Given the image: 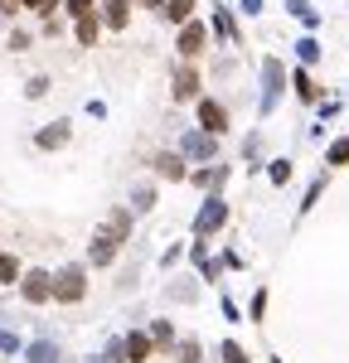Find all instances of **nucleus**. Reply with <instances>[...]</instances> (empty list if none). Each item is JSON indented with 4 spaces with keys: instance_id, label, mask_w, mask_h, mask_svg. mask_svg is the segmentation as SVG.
Instances as JSON below:
<instances>
[{
    "instance_id": "1",
    "label": "nucleus",
    "mask_w": 349,
    "mask_h": 363,
    "mask_svg": "<svg viewBox=\"0 0 349 363\" xmlns=\"http://www.w3.org/2000/svg\"><path fill=\"white\" fill-rule=\"evenodd\" d=\"M126 238H131V208H112V213H107V223H102V228L93 233V242H88L93 267H107Z\"/></svg>"
},
{
    "instance_id": "2",
    "label": "nucleus",
    "mask_w": 349,
    "mask_h": 363,
    "mask_svg": "<svg viewBox=\"0 0 349 363\" xmlns=\"http://www.w3.org/2000/svg\"><path fill=\"white\" fill-rule=\"evenodd\" d=\"M88 295V272L83 267H63V272L54 276V295L49 300H59V305H78Z\"/></svg>"
},
{
    "instance_id": "3",
    "label": "nucleus",
    "mask_w": 349,
    "mask_h": 363,
    "mask_svg": "<svg viewBox=\"0 0 349 363\" xmlns=\"http://www.w3.org/2000/svg\"><path fill=\"white\" fill-rule=\"evenodd\" d=\"M281 92H286V63H281V59H267V63H262V116L277 107Z\"/></svg>"
},
{
    "instance_id": "4",
    "label": "nucleus",
    "mask_w": 349,
    "mask_h": 363,
    "mask_svg": "<svg viewBox=\"0 0 349 363\" xmlns=\"http://www.w3.org/2000/svg\"><path fill=\"white\" fill-rule=\"evenodd\" d=\"M224 218H228V203H224L219 194H209V203L194 213V238H209V233H219V228H224Z\"/></svg>"
},
{
    "instance_id": "5",
    "label": "nucleus",
    "mask_w": 349,
    "mask_h": 363,
    "mask_svg": "<svg viewBox=\"0 0 349 363\" xmlns=\"http://www.w3.org/2000/svg\"><path fill=\"white\" fill-rule=\"evenodd\" d=\"M199 126H204V136H224L228 131V111H224V102H214V97H204L199 102Z\"/></svg>"
},
{
    "instance_id": "6",
    "label": "nucleus",
    "mask_w": 349,
    "mask_h": 363,
    "mask_svg": "<svg viewBox=\"0 0 349 363\" xmlns=\"http://www.w3.org/2000/svg\"><path fill=\"white\" fill-rule=\"evenodd\" d=\"M214 150H219V141L204 131H185V141H180V160H214Z\"/></svg>"
},
{
    "instance_id": "7",
    "label": "nucleus",
    "mask_w": 349,
    "mask_h": 363,
    "mask_svg": "<svg viewBox=\"0 0 349 363\" xmlns=\"http://www.w3.org/2000/svg\"><path fill=\"white\" fill-rule=\"evenodd\" d=\"M20 291H24L29 305H44V300L54 295V276H49V272H24V276H20Z\"/></svg>"
},
{
    "instance_id": "8",
    "label": "nucleus",
    "mask_w": 349,
    "mask_h": 363,
    "mask_svg": "<svg viewBox=\"0 0 349 363\" xmlns=\"http://www.w3.org/2000/svg\"><path fill=\"white\" fill-rule=\"evenodd\" d=\"M204 44H209V29H204L199 20L180 24V44H175V49H180L185 59H199V54H204Z\"/></svg>"
},
{
    "instance_id": "9",
    "label": "nucleus",
    "mask_w": 349,
    "mask_h": 363,
    "mask_svg": "<svg viewBox=\"0 0 349 363\" xmlns=\"http://www.w3.org/2000/svg\"><path fill=\"white\" fill-rule=\"evenodd\" d=\"M150 349H155V344H150V334L131 330V334L121 339V363H146V359H150Z\"/></svg>"
},
{
    "instance_id": "10",
    "label": "nucleus",
    "mask_w": 349,
    "mask_h": 363,
    "mask_svg": "<svg viewBox=\"0 0 349 363\" xmlns=\"http://www.w3.org/2000/svg\"><path fill=\"white\" fill-rule=\"evenodd\" d=\"M189 97H199V73L185 63V68L175 73V102H189Z\"/></svg>"
},
{
    "instance_id": "11",
    "label": "nucleus",
    "mask_w": 349,
    "mask_h": 363,
    "mask_svg": "<svg viewBox=\"0 0 349 363\" xmlns=\"http://www.w3.org/2000/svg\"><path fill=\"white\" fill-rule=\"evenodd\" d=\"M102 20H107L112 29H126V20H131V0H102Z\"/></svg>"
},
{
    "instance_id": "12",
    "label": "nucleus",
    "mask_w": 349,
    "mask_h": 363,
    "mask_svg": "<svg viewBox=\"0 0 349 363\" xmlns=\"http://www.w3.org/2000/svg\"><path fill=\"white\" fill-rule=\"evenodd\" d=\"M155 175H160V180H185L189 170H185V160H180V155H170V150H165V155H155Z\"/></svg>"
},
{
    "instance_id": "13",
    "label": "nucleus",
    "mask_w": 349,
    "mask_h": 363,
    "mask_svg": "<svg viewBox=\"0 0 349 363\" xmlns=\"http://www.w3.org/2000/svg\"><path fill=\"white\" fill-rule=\"evenodd\" d=\"M160 15H165L170 24H189V15H194V0H165V5H160Z\"/></svg>"
},
{
    "instance_id": "14",
    "label": "nucleus",
    "mask_w": 349,
    "mask_h": 363,
    "mask_svg": "<svg viewBox=\"0 0 349 363\" xmlns=\"http://www.w3.org/2000/svg\"><path fill=\"white\" fill-rule=\"evenodd\" d=\"M24 354H29V363H59V344L54 339H34Z\"/></svg>"
},
{
    "instance_id": "15",
    "label": "nucleus",
    "mask_w": 349,
    "mask_h": 363,
    "mask_svg": "<svg viewBox=\"0 0 349 363\" xmlns=\"http://www.w3.org/2000/svg\"><path fill=\"white\" fill-rule=\"evenodd\" d=\"M291 88H296V97H301V102H320V88H316V78H311L306 68L291 78Z\"/></svg>"
},
{
    "instance_id": "16",
    "label": "nucleus",
    "mask_w": 349,
    "mask_h": 363,
    "mask_svg": "<svg viewBox=\"0 0 349 363\" xmlns=\"http://www.w3.org/2000/svg\"><path fill=\"white\" fill-rule=\"evenodd\" d=\"M63 141H68V121H54V126L39 131V146H44V150H54V146H63Z\"/></svg>"
},
{
    "instance_id": "17",
    "label": "nucleus",
    "mask_w": 349,
    "mask_h": 363,
    "mask_svg": "<svg viewBox=\"0 0 349 363\" xmlns=\"http://www.w3.org/2000/svg\"><path fill=\"white\" fill-rule=\"evenodd\" d=\"M189 180L199 184V189H219V184L228 180V170H224V165H214V170H194V175H189Z\"/></svg>"
},
{
    "instance_id": "18",
    "label": "nucleus",
    "mask_w": 349,
    "mask_h": 363,
    "mask_svg": "<svg viewBox=\"0 0 349 363\" xmlns=\"http://www.w3.org/2000/svg\"><path fill=\"white\" fill-rule=\"evenodd\" d=\"M131 208H136V213H150V208H155V189H150V184H136V189H131Z\"/></svg>"
},
{
    "instance_id": "19",
    "label": "nucleus",
    "mask_w": 349,
    "mask_h": 363,
    "mask_svg": "<svg viewBox=\"0 0 349 363\" xmlns=\"http://www.w3.org/2000/svg\"><path fill=\"white\" fill-rule=\"evenodd\" d=\"M286 10H291V15H296L306 29H316V24H320V15L311 10V0H286Z\"/></svg>"
},
{
    "instance_id": "20",
    "label": "nucleus",
    "mask_w": 349,
    "mask_h": 363,
    "mask_svg": "<svg viewBox=\"0 0 349 363\" xmlns=\"http://www.w3.org/2000/svg\"><path fill=\"white\" fill-rule=\"evenodd\" d=\"M78 44H88V49L98 44V15H83L78 20Z\"/></svg>"
},
{
    "instance_id": "21",
    "label": "nucleus",
    "mask_w": 349,
    "mask_h": 363,
    "mask_svg": "<svg viewBox=\"0 0 349 363\" xmlns=\"http://www.w3.org/2000/svg\"><path fill=\"white\" fill-rule=\"evenodd\" d=\"M15 281H20V262L0 252V286H15Z\"/></svg>"
},
{
    "instance_id": "22",
    "label": "nucleus",
    "mask_w": 349,
    "mask_h": 363,
    "mask_svg": "<svg viewBox=\"0 0 349 363\" xmlns=\"http://www.w3.org/2000/svg\"><path fill=\"white\" fill-rule=\"evenodd\" d=\"M296 59H301V63H316V59H320V44H316V39L306 34V39L296 44Z\"/></svg>"
},
{
    "instance_id": "23",
    "label": "nucleus",
    "mask_w": 349,
    "mask_h": 363,
    "mask_svg": "<svg viewBox=\"0 0 349 363\" xmlns=\"http://www.w3.org/2000/svg\"><path fill=\"white\" fill-rule=\"evenodd\" d=\"M150 344H175V330H170V320H155V325H150Z\"/></svg>"
},
{
    "instance_id": "24",
    "label": "nucleus",
    "mask_w": 349,
    "mask_h": 363,
    "mask_svg": "<svg viewBox=\"0 0 349 363\" xmlns=\"http://www.w3.org/2000/svg\"><path fill=\"white\" fill-rule=\"evenodd\" d=\"M219 354H224V363H252V359H247V349H242V344H233V339H224V349H219Z\"/></svg>"
},
{
    "instance_id": "25",
    "label": "nucleus",
    "mask_w": 349,
    "mask_h": 363,
    "mask_svg": "<svg viewBox=\"0 0 349 363\" xmlns=\"http://www.w3.org/2000/svg\"><path fill=\"white\" fill-rule=\"evenodd\" d=\"M325 165H349V141H335V146L325 150Z\"/></svg>"
},
{
    "instance_id": "26",
    "label": "nucleus",
    "mask_w": 349,
    "mask_h": 363,
    "mask_svg": "<svg viewBox=\"0 0 349 363\" xmlns=\"http://www.w3.org/2000/svg\"><path fill=\"white\" fill-rule=\"evenodd\" d=\"M267 175H272V184H286V180H291V160H272Z\"/></svg>"
},
{
    "instance_id": "27",
    "label": "nucleus",
    "mask_w": 349,
    "mask_h": 363,
    "mask_svg": "<svg viewBox=\"0 0 349 363\" xmlns=\"http://www.w3.org/2000/svg\"><path fill=\"white\" fill-rule=\"evenodd\" d=\"M214 24H219V34H224V39H238V29H233L228 10H214Z\"/></svg>"
},
{
    "instance_id": "28",
    "label": "nucleus",
    "mask_w": 349,
    "mask_h": 363,
    "mask_svg": "<svg viewBox=\"0 0 349 363\" xmlns=\"http://www.w3.org/2000/svg\"><path fill=\"white\" fill-rule=\"evenodd\" d=\"M24 344H20V334H10V330H0V354H20Z\"/></svg>"
},
{
    "instance_id": "29",
    "label": "nucleus",
    "mask_w": 349,
    "mask_h": 363,
    "mask_svg": "<svg viewBox=\"0 0 349 363\" xmlns=\"http://www.w3.org/2000/svg\"><path fill=\"white\" fill-rule=\"evenodd\" d=\"M44 92H49V78H44V73H39V78H29V83H24V97H44Z\"/></svg>"
},
{
    "instance_id": "30",
    "label": "nucleus",
    "mask_w": 349,
    "mask_h": 363,
    "mask_svg": "<svg viewBox=\"0 0 349 363\" xmlns=\"http://www.w3.org/2000/svg\"><path fill=\"white\" fill-rule=\"evenodd\" d=\"M93 5H98V0H68V15L83 20V15H93Z\"/></svg>"
},
{
    "instance_id": "31",
    "label": "nucleus",
    "mask_w": 349,
    "mask_h": 363,
    "mask_svg": "<svg viewBox=\"0 0 349 363\" xmlns=\"http://www.w3.org/2000/svg\"><path fill=\"white\" fill-rule=\"evenodd\" d=\"M180 363H199V344H194V339L180 344Z\"/></svg>"
},
{
    "instance_id": "32",
    "label": "nucleus",
    "mask_w": 349,
    "mask_h": 363,
    "mask_svg": "<svg viewBox=\"0 0 349 363\" xmlns=\"http://www.w3.org/2000/svg\"><path fill=\"white\" fill-rule=\"evenodd\" d=\"M262 310H267V291H257V295H252V320H262Z\"/></svg>"
},
{
    "instance_id": "33",
    "label": "nucleus",
    "mask_w": 349,
    "mask_h": 363,
    "mask_svg": "<svg viewBox=\"0 0 349 363\" xmlns=\"http://www.w3.org/2000/svg\"><path fill=\"white\" fill-rule=\"evenodd\" d=\"M29 10H39V15H49V10H59V0H24Z\"/></svg>"
},
{
    "instance_id": "34",
    "label": "nucleus",
    "mask_w": 349,
    "mask_h": 363,
    "mask_svg": "<svg viewBox=\"0 0 349 363\" xmlns=\"http://www.w3.org/2000/svg\"><path fill=\"white\" fill-rule=\"evenodd\" d=\"M242 10H247V15H257V10H262V0H242Z\"/></svg>"
},
{
    "instance_id": "35",
    "label": "nucleus",
    "mask_w": 349,
    "mask_h": 363,
    "mask_svg": "<svg viewBox=\"0 0 349 363\" xmlns=\"http://www.w3.org/2000/svg\"><path fill=\"white\" fill-rule=\"evenodd\" d=\"M141 5H150V10H160V5H165V0H141Z\"/></svg>"
}]
</instances>
